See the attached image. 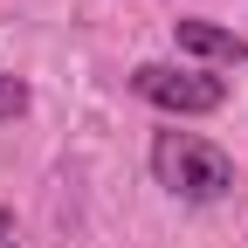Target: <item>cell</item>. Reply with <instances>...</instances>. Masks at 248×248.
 <instances>
[{"label": "cell", "instance_id": "cell-5", "mask_svg": "<svg viewBox=\"0 0 248 248\" xmlns=\"http://www.w3.org/2000/svg\"><path fill=\"white\" fill-rule=\"evenodd\" d=\"M0 248H14V221H7V207H0Z\"/></svg>", "mask_w": 248, "mask_h": 248}, {"label": "cell", "instance_id": "cell-1", "mask_svg": "<svg viewBox=\"0 0 248 248\" xmlns=\"http://www.w3.org/2000/svg\"><path fill=\"white\" fill-rule=\"evenodd\" d=\"M152 179L179 200H221L234 193V159L200 131H159L152 138Z\"/></svg>", "mask_w": 248, "mask_h": 248}, {"label": "cell", "instance_id": "cell-3", "mask_svg": "<svg viewBox=\"0 0 248 248\" xmlns=\"http://www.w3.org/2000/svg\"><path fill=\"white\" fill-rule=\"evenodd\" d=\"M172 42H179V55H200V62H228V69L248 62V42L214 21H172Z\"/></svg>", "mask_w": 248, "mask_h": 248}, {"label": "cell", "instance_id": "cell-2", "mask_svg": "<svg viewBox=\"0 0 248 248\" xmlns=\"http://www.w3.org/2000/svg\"><path fill=\"white\" fill-rule=\"evenodd\" d=\"M131 90L145 104H159V110H172V117H207V110H221L228 104V83L221 76H207V69H172V62H138L131 69Z\"/></svg>", "mask_w": 248, "mask_h": 248}, {"label": "cell", "instance_id": "cell-4", "mask_svg": "<svg viewBox=\"0 0 248 248\" xmlns=\"http://www.w3.org/2000/svg\"><path fill=\"white\" fill-rule=\"evenodd\" d=\"M21 110H28V83L21 76H0V124H14Z\"/></svg>", "mask_w": 248, "mask_h": 248}]
</instances>
